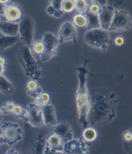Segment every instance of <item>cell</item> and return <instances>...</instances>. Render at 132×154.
Masks as SVG:
<instances>
[{"mask_svg": "<svg viewBox=\"0 0 132 154\" xmlns=\"http://www.w3.org/2000/svg\"><path fill=\"white\" fill-rule=\"evenodd\" d=\"M90 106L87 115L89 126L106 125L115 118L118 99L115 93L106 88H99L90 92Z\"/></svg>", "mask_w": 132, "mask_h": 154, "instance_id": "obj_1", "label": "cell"}, {"mask_svg": "<svg viewBox=\"0 0 132 154\" xmlns=\"http://www.w3.org/2000/svg\"><path fill=\"white\" fill-rule=\"evenodd\" d=\"M86 61L83 65H79L76 68L77 77L79 79V87L75 97V105L79 114V121L83 129L89 126L87 121V115L90 106V92L86 87V76L90 74L86 67Z\"/></svg>", "mask_w": 132, "mask_h": 154, "instance_id": "obj_2", "label": "cell"}, {"mask_svg": "<svg viewBox=\"0 0 132 154\" xmlns=\"http://www.w3.org/2000/svg\"><path fill=\"white\" fill-rule=\"evenodd\" d=\"M20 61L26 76L35 80H38L41 78L42 70L34 57L30 48L26 45L21 49Z\"/></svg>", "mask_w": 132, "mask_h": 154, "instance_id": "obj_3", "label": "cell"}, {"mask_svg": "<svg viewBox=\"0 0 132 154\" xmlns=\"http://www.w3.org/2000/svg\"><path fill=\"white\" fill-rule=\"evenodd\" d=\"M84 41L88 46L106 52L110 42V31L101 28L87 30L84 35Z\"/></svg>", "mask_w": 132, "mask_h": 154, "instance_id": "obj_4", "label": "cell"}, {"mask_svg": "<svg viewBox=\"0 0 132 154\" xmlns=\"http://www.w3.org/2000/svg\"><path fill=\"white\" fill-rule=\"evenodd\" d=\"M0 135L2 144L12 146L22 139L23 131L17 123L5 122L0 126Z\"/></svg>", "mask_w": 132, "mask_h": 154, "instance_id": "obj_5", "label": "cell"}, {"mask_svg": "<svg viewBox=\"0 0 132 154\" xmlns=\"http://www.w3.org/2000/svg\"><path fill=\"white\" fill-rule=\"evenodd\" d=\"M132 27V17L130 14L125 10L115 9L113 16L110 32L128 31Z\"/></svg>", "mask_w": 132, "mask_h": 154, "instance_id": "obj_6", "label": "cell"}, {"mask_svg": "<svg viewBox=\"0 0 132 154\" xmlns=\"http://www.w3.org/2000/svg\"><path fill=\"white\" fill-rule=\"evenodd\" d=\"M42 42L45 45V51L40 57L41 61L47 62L57 55L60 42L58 36L51 32L45 33L43 35Z\"/></svg>", "mask_w": 132, "mask_h": 154, "instance_id": "obj_7", "label": "cell"}, {"mask_svg": "<svg viewBox=\"0 0 132 154\" xmlns=\"http://www.w3.org/2000/svg\"><path fill=\"white\" fill-rule=\"evenodd\" d=\"M35 25L30 16H24L19 23L20 38L26 46L30 47L34 42Z\"/></svg>", "mask_w": 132, "mask_h": 154, "instance_id": "obj_8", "label": "cell"}, {"mask_svg": "<svg viewBox=\"0 0 132 154\" xmlns=\"http://www.w3.org/2000/svg\"><path fill=\"white\" fill-rule=\"evenodd\" d=\"M2 16L9 22L19 23L24 17V12L19 5L9 2L3 5V8L0 12Z\"/></svg>", "mask_w": 132, "mask_h": 154, "instance_id": "obj_9", "label": "cell"}, {"mask_svg": "<svg viewBox=\"0 0 132 154\" xmlns=\"http://www.w3.org/2000/svg\"><path fill=\"white\" fill-rule=\"evenodd\" d=\"M77 27L72 22L65 21L61 25L58 32V38L60 43L68 42L76 43L77 31Z\"/></svg>", "mask_w": 132, "mask_h": 154, "instance_id": "obj_10", "label": "cell"}, {"mask_svg": "<svg viewBox=\"0 0 132 154\" xmlns=\"http://www.w3.org/2000/svg\"><path fill=\"white\" fill-rule=\"evenodd\" d=\"M28 123L34 127H41L44 125L42 108L33 102L29 104L26 108Z\"/></svg>", "mask_w": 132, "mask_h": 154, "instance_id": "obj_11", "label": "cell"}, {"mask_svg": "<svg viewBox=\"0 0 132 154\" xmlns=\"http://www.w3.org/2000/svg\"><path fill=\"white\" fill-rule=\"evenodd\" d=\"M43 153H65L64 143L55 133H52L46 139Z\"/></svg>", "mask_w": 132, "mask_h": 154, "instance_id": "obj_12", "label": "cell"}, {"mask_svg": "<svg viewBox=\"0 0 132 154\" xmlns=\"http://www.w3.org/2000/svg\"><path fill=\"white\" fill-rule=\"evenodd\" d=\"M88 142L73 139L64 144V153L68 154H87L89 153Z\"/></svg>", "mask_w": 132, "mask_h": 154, "instance_id": "obj_13", "label": "cell"}, {"mask_svg": "<svg viewBox=\"0 0 132 154\" xmlns=\"http://www.w3.org/2000/svg\"><path fill=\"white\" fill-rule=\"evenodd\" d=\"M115 11V8L112 5H106L102 7V10L98 15L102 29L106 30H110Z\"/></svg>", "mask_w": 132, "mask_h": 154, "instance_id": "obj_14", "label": "cell"}, {"mask_svg": "<svg viewBox=\"0 0 132 154\" xmlns=\"http://www.w3.org/2000/svg\"><path fill=\"white\" fill-rule=\"evenodd\" d=\"M60 137L64 144L74 139V133L70 125L66 122H61L57 124L53 131Z\"/></svg>", "mask_w": 132, "mask_h": 154, "instance_id": "obj_15", "label": "cell"}, {"mask_svg": "<svg viewBox=\"0 0 132 154\" xmlns=\"http://www.w3.org/2000/svg\"><path fill=\"white\" fill-rule=\"evenodd\" d=\"M44 125L47 126H54L57 125V117L55 108L51 103L41 107Z\"/></svg>", "mask_w": 132, "mask_h": 154, "instance_id": "obj_16", "label": "cell"}, {"mask_svg": "<svg viewBox=\"0 0 132 154\" xmlns=\"http://www.w3.org/2000/svg\"><path fill=\"white\" fill-rule=\"evenodd\" d=\"M0 32L9 36H16L19 34V23L8 21L0 13Z\"/></svg>", "mask_w": 132, "mask_h": 154, "instance_id": "obj_17", "label": "cell"}, {"mask_svg": "<svg viewBox=\"0 0 132 154\" xmlns=\"http://www.w3.org/2000/svg\"><path fill=\"white\" fill-rule=\"evenodd\" d=\"M38 80L30 79L26 85V94L30 97L36 99L39 96L42 92L41 87H40L38 83Z\"/></svg>", "mask_w": 132, "mask_h": 154, "instance_id": "obj_18", "label": "cell"}, {"mask_svg": "<svg viewBox=\"0 0 132 154\" xmlns=\"http://www.w3.org/2000/svg\"><path fill=\"white\" fill-rule=\"evenodd\" d=\"M14 91V85L3 75H0V92L5 96H11Z\"/></svg>", "mask_w": 132, "mask_h": 154, "instance_id": "obj_19", "label": "cell"}, {"mask_svg": "<svg viewBox=\"0 0 132 154\" xmlns=\"http://www.w3.org/2000/svg\"><path fill=\"white\" fill-rule=\"evenodd\" d=\"M20 38L16 36H9L0 32V51H3L15 45Z\"/></svg>", "mask_w": 132, "mask_h": 154, "instance_id": "obj_20", "label": "cell"}, {"mask_svg": "<svg viewBox=\"0 0 132 154\" xmlns=\"http://www.w3.org/2000/svg\"><path fill=\"white\" fill-rule=\"evenodd\" d=\"M77 28H86L88 25V18L84 13H78L73 16L72 21Z\"/></svg>", "mask_w": 132, "mask_h": 154, "instance_id": "obj_21", "label": "cell"}, {"mask_svg": "<svg viewBox=\"0 0 132 154\" xmlns=\"http://www.w3.org/2000/svg\"><path fill=\"white\" fill-rule=\"evenodd\" d=\"M82 136H83V139L86 142H94L97 137V132L93 126H89L84 128L82 133Z\"/></svg>", "mask_w": 132, "mask_h": 154, "instance_id": "obj_22", "label": "cell"}, {"mask_svg": "<svg viewBox=\"0 0 132 154\" xmlns=\"http://www.w3.org/2000/svg\"><path fill=\"white\" fill-rule=\"evenodd\" d=\"M84 14L88 18V25L87 27H86L87 30L101 28V25H100L99 18L98 15L91 14L88 11V10L86 11Z\"/></svg>", "mask_w": 132, "mask_h": 154, "instance_id": "obj_23", "label": "cell"}, {"mask_svg": "<svg viewBox=\"0 0 132 154\" xmlns=\"http://www.w3.org/2000/svg\"><path fill=\"white\" fill-rule=\"evenodd\" d=\"M30 49L32 52L41 56L43 55L45 51V47L43 42L41 41H34L30 46Z\"/></svg>", "mask_w": 132, "mask_h": 154, "instance_id": "obj_24", "label": "cell"}, {"mask_svg": "<svg viewBox=\"0 0 132 154\" xmlns=\"http://www.w3.org/2000/svg\"><path fill=\"white\" fill-rule=\"evenodd\" d=\"M12 114L15 118L21 119L28 123V115H27L26 110L24 109L21 106L16 105Z\"/></svg>", "mask_w": 132, "mask_h": 154, "instance_id": "obj_25", "label": "cell"}, {"mask_svg": "<svg viewBox=\"0 0 132 154\" xmlns=\"http://www.w3.org/2000/svg\"><path fill=\"white\" fill-rule=\"evenodd\" d=\"M46 140L43 135H39L34 142L33 151L35 153H43Z\"/></svg>", "mask_w": 132, "mask_h": 154, "instance_id": "obj_26", "label": "cell"}, {"mask_svg": "<svg viewBox=\"0 0 132 154\" xmlns=\"http://www.w3.org/2000/svg\"><path fill=\"white\" fill-rule=\"evenodd\" d=\"M76 0H63L61 9L64 13H70L75 10Z\"/></svg>", "mask_w": 132, "mask_h": 154, "instance_id": "obj_27", "label": "cell"}, {"mask_svg": "<svg viewBox=\"0 0 132 154\" xmlns=\"http://www.w3.org/2000/svg\"><path fill=\"white\" fill-rule=\"evenodd\" d=\"M36 105L42 107L51 103V97L48 93H42L37 98L35 99L34 101Z\"/></svg>", "mask_w": 132, "mask_h": 154, "instance_id": "obj_28", "label": "cell"}, {"mask_svg": "<svg viewBox=\"0 0 132 154\" xmlns=\"http://www.w3.org/2000/svg\"><path fill=\"white\" fill-rule=\"evenodd\" d=\"M46 11L48 15L56 18H60L65 14L62 11L61 8L54 7V6L51 5V4L47 7Z\"/></svg>", "mask_w": 132, "mask_h": 154, "instance_id": "obj_29", "label": "cell"}, {"mask_svg": "<svg viewBox=\"0 0 132 154\" xmlns=\"http://www.w3.org/2000/svg\"><path fill=\"white\" fill-rule=\"evenodd\" d=\"M88 3L86 0H76L75 10L78 13H85L88 8Z\"/></svg>", "mask_w": 132, "mask_h": 154, "instance_id": "obj_30", "label": "cell"}, {"mask_svg": "<svg viewBox=\"0 0 132 154\" xmlns=\"http://www.w3.org/2000/svg\"><path fill=\"white\" fill-rule=\"evenodd\" d=\"M16 104L13 101H9L5 103L1 108V110L3 114L5 115H9L12 114V112L16 106Z\"/></svg>", "mask_w": 132, "mask_h": 154, "instance_id": "obj_31", "label": "cell"}, {"mask_svg": "<svg viewBox=\"0 0 132 154\" xmlns=\"http://www.w3.org/2000/svg\"><path fill=\"white\" fill-rule=\"evenodd\" d=\"M102 6L101 5L95 3H91L88 8V11L90 12L91 14L95 15H99V13L101 12L102 10Z\"/></svg>", "mask_w": 132, "mask_h": 154, "instance_id": "obj_32", "label": "cell"}, {"mask_svg": "<svg viewBox=\"0 0 132 154\" xmlns=\"http://www.w3.org/2000/svg\"><path fill=\"white\" fill-rule=\"evenodd\" d=\"M122 137L124 141V143H130L132 141V131L126 130L122 134Z\"/></svg>", "mask_w": 132, "mask_h": 154, "instance_id": "obj_33", "label": "cell"}, {"mask_svg": "<svg viewBox=\"0 0 132 154\" xmlns=\"http://www.w3.org/2000/svg\"><path fill=\"white\" fill-rule=\"evenodd\" d=\"M63 0H50L51 5L54 7L57 8H61V5Z\"/></svg>", "mask_w": 132, "mask_h": 154, "instance_id": "obj_34", "label": "cell"}, {"mask_svg": "<svg viewBox=\"0 0 132 154\" xmlns=\"http://www.w3.org/2000/svg\"><path fill=\"white\" fill-rule=\"evenodd\" d=\"M124 43V39L121 37V36H119V37H117L115 40H114V43L117 46H122V45Z\"/></svg>", "mask_w": 132, "mask_h": 154, "instance_id": "obj_35", "label": "cell"}, {"mask_svg": "<svg viewBox=\"0 0 132 154\" xmlns=\"http://www.w3.org/2000/svg\"><path fill=\"white\" fill-rule=\"evenodd\" d=\"M132 131V130H131ZM124 146L127 152L132 153V141L130 143H124Z\"/></svg>", "mask_w": 132, "mask_h": 154, "instance_id": "obj_36", "label": "cell"}, {"mask_svg": "<svg viewBox=\"0 0 132 154\" xmlns=\"http://www.w3.org/2000/svg\"><path fill=\"white\" fill-rule=\"evenodd\" d=\"M90 1L92 2V3H95L101 5L102 7L106 5L108 3L107 0H90Z\"/></svg>", "mask_w": 132, "mask_h": 154, "instance_id": "obj_37", "label": "cell"}, {"mask_svg": "<svg viewBox=\"0 0 132 154\" xmlns=\"http://www.w3.org/2000/svg\"><path fill=\"white\" fill-rule=\"evenodd\" d=\"M5 72V66L0 65V75H3Z\"/></svg>", "mask_w": 132, "mask_h": 154, "instance_id": "obj_38", "label": "cell"}, {"mask_svg": "<svg viewBox=\"0 0 132 154\" xmlns=\"http://www.w3.org/2000/svg\"><path fill=\"white\" fill-rule=\"evenodd\" d=\"M0 65H6V60L3 57L0 56Z\"/></svg>", "mask_w": 132, "mask_h": 154, "instance_id": "obj_39", "label": "cell"}, {"mask_svg": "<svg viewBox=\"0 0 132 154\" xmlns=\"http://www.w3.org/2000/svg\"><path fill=\"white\" fill-rule=\"evenodd\" d=\"M7 153H19L16 152L15 149L11 148V149H9V150L7 152Z\"/></svg>", "mask_w": 132, "mask_h": 154, "instance_id": "obj_40", "label": "cell"}, {"mask_svg": "<svg viewBox=\"0 0 132 154\" xmlns=\"http://www.w3.org/2000/svg\"><path fill=\"white\" fill-rule=\"evenodd\" d=\"M10 1L11 0H0V4L5 5V4L10 2Z\"/></svg>", "mask_w": 132, "mask_h": 154, "instance_id": "obj_41", "label": "cell"}, {"mask_svg": "<svg viewBox=\"0 0 132 154\" xmlns=\"http://www.w3.org/2000/svg\"><path fill=\"white\" fill-rule=\"evenodd\" d=\"M3 114V113L1 110V108H0V123H2V119H3V114Z\"/></svg>", "mask_w": 132, "mask_h": 154, "instance_id": "obj_42", "label": "cell"}, {"mask_svg": "<svg viewBox=\"0 0 132 154\" xmlns=\"http://www.w3.org/2000/svg\"><path fill=\"white\" fill-rule=\"evenodd\" d=\"M2 145V141H1V135H0V147H1Z\"/></svg>", "mask_w": 132, "mask_h": 154, "instance_id": "obj_43", "label": "cell"}]
</instances>
